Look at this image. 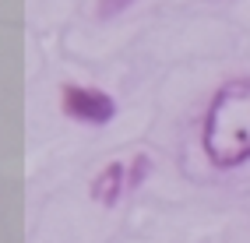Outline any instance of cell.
<instances>
[{
    "mask_svg": "<svg viewBox=\"0 0 250 243\" xmlns=\"http://www.w3.org/2000/svg\"><path fill=\"white\" fill-rule=\"evenodd\" d=\"M127 180H130V176H127V166H124V162H109V166L92 180V198L103 201V204H113L124 190H130Z\"/></svg>",
    "mask_w": 250,
    "mask_h": 243,
    "instance_id": "3",
    "label": "cell"
},
{
    "mask_svg": "<svg viewBox=\"0 0 250 243\" xmlns=\"http://www.w3.org/2000/svg\"><path fill=\"white\" fill-rule=\"evenodd\" d=\"M205 155L222 169L250 159V78H236L215 92L201 131Z\"/></svg>",
    "mask_w": 250,
    "mask_h": 243,
    "instance_id": "1",
    "label": "cell"
},
{
    "mask_svg": "<svg viewBox=\"0 0 250 243\" xmlns=\"http://www.w3.org/2000/svg\"><path fill=\"white\" fill-rule=\"evenodd\" d=\"M134 0H99V14L103 18H113V14H120V11H127Z\"/></svg>",
    "mask_w": 250,
    "mask_h": 243,
    "instance_id": "4",
    "label": "cell"
},
{
    "mask_svg": "<svg viewBox=\"0 0 250 243\" xmlns=\"http://www.w3.org/2000/svg\"><path fill=\"white\" fill-rule=\"evenodd\" d=\"M63 113L81 123H109L113 120V99L106 92H95V88H81V85H67L63 88Z\"/></svg>",
    "mask_w": 250,
    "mask_h": 243,
    "instance_id": "2",
    "label": "cell"
}]
</instances>
